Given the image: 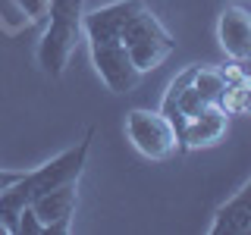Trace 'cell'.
Wrapping results in <instances>:
<instances>
[{"label":"cell","instance_id":"obj_13","mask_svg":"<svg viewBox=\"0 0 251 235\" xmlns=\"http://www.w3.org/2000/svg\"><path fill=\"white\" fill-rule=\"evenodd\" d=\"M16 3L25 10L31 19H38V16H47V0H16Z\"/></svg>","mask_w":251,"mask_h":235},{"label":"cell","instance_id":"obj_14","mask_svg":"<svg viewBox=\"0 0 251 235\" xmlns=\"http://www.w3.org/2000/svg\"><path fill=\"white\" fill-rule=\"evenodd\" d=\"M25 176V172H13V169H0V191H6V188H13L19 179Z\"/></svg>","mask_w":251,"mask_h":235},{"label":"cell","instance_id":"obj_5","mask_svg":"<svg viewBox=\"0 0 251 235\" xmlns=\"http://www.w3.org/2000/svg\"><path fill=\"white\" fill-rule=\"evenodd\" d=\"M91 57H94L98 75L104 78V85L116 94L135 88V82L141 78V69L135 66L129 47L123 41H91Z\"/></svg>","mask_w":251,"mask_h":235},{"label":"cell","instance_id":"obj_2","mask_svg":"<svg viewBox=\"0 0 251 235\" xmlns=\"http://www.w3.org/2000/svg\"><path fill=\"white\" fill-rule=\"evenodd\" d=\"M85 0H47V16H50V25H47L41 47H38V60L41 69L50 75H63L69 57H73L78 35H82V13Z\"/></svg>","mask_w":251,"mask_h":235},{"label":"cell","instance_id":"obj_4","mask_svg":"<svg viewBox=\"0 0 251 235\" xmlns=\"http://www.w3.org/2000/svg\"><path fill=\"white\" fill-rule=\"evenodd\" d=\"M126 132H129L132 144L151 160H167L182 147L173 122L163 113H151V110H132L126 119Z\"/></svg>","mask_w":251,"mask_h":235},{"label":"cell","instance_id":"obj_6","mask_svg":"<svg viewBox=\"0 0 251 235\" xmlns=\"http://www.w3.org/2000/svg\"><path fill=\"white\" fill-rule=\"evenodd\" d=\"M145 10L141 0H120V3L100 6L82 19V28L88 41H123V31L135 16Z\"/></svg>","mask_w":251,"mask_h":235},{"label":"cell","instance_id":"obj_9","mask_svg":"<svg viewBox=\"0 0 251 235\" xmlns=\"http://www.w3.org/2000/svg\"><path fill=\"white\" fill-rule=\"evenodd\" d=\"M223 132H226V110L220 104H207L198 116H192L185 122L179 141H182V147H204V144L220 141Z\"/></svg>","mask_w":251,"mask_h":235},{"label":"cell","instance_id":"obj_7","mask_svg":"<svg viewBox=\"0 0 251 235\" xmlns=\"http://www.w3.org/2000/svg\"><path fill=\"white\" fill-rule=\"evenodd\" d=\"M75 198H78L75 182H63V185L50 188V191L38 194V198L31 201L38 219L44 223V232H50V235L69 232V219L75 213Z\"/></svg>","mask_w":251,"mask_h":235},{"label":"cell","instance_id":"obj_1","mask_svg":"<svg viewBox=\"0 0 251 235\" xmlns=\"http://www.w3.org/2000/svg\"><path fill=\"white\" fill-rule=\"evenodd\" d=\"M88 147H91V135L85 141H78L75 147L63 151L60 157H53L50 163H44V166L25 172L13 188L0 191V219L10 226L13 235H16V219H19V213H22L25 204H31L38 194L50 191V188H57L63 182H75V179L82 176L85 160H88Z\"/></svg>","mask_w":251,"mask_h":235},{"label":"cell","instance_id":"obj_3","mask_svg":"<svg viewBox=\"0 0 251 235\" xmlns=\"http://www.w3.org/2000/svg\"><path fill=\"white\" fill-rule=\"evenodd\" d=\"M123 44L129 47L132 60H135V66L141 72H148V69H157L163 60L173 53V38L170 31L160 25V19L148 10H141L135 19L126 25L123 31Z\"/></svg>","mask_w":251,"mask_h":235},{"label":"cell","instance_id":"obj_10","mask_svg":"<svg viewBox=\"0 0 251 235\" xmlns=\"http://www.w3.org/2000/svg\"><path fill=\"white\" fill-rule=\"evenodd\" d=\"M214 232H251V207L232 198L223 210L217 213Z\"/></svg>","mask_w":251,"mask_h":235},{"label":"cell","instance_id":"obj_12","mask_svg":"<svg viewBox=\"0 0 251 235\" xmlns=\"http://www.w3.org/2000/svg\"><path fill=\"white\" fill-rule=\"evenodd\" d=\"M41 232H44V223L38 219L35 207L25 204V207H22V213H19V219H16V235H41Z\"/></svg>","mask_w":251,"mask_h":235},{"label":"cell","instance_id":"obj_11","mask_svg":"<svg viewBox=\"0 0 251 235\" xmlns=\"http://www.w3.org/2000/svg\"><path fill=\"white\" fill-rule=\"evenodd\" d=\"M220 107L235 110V113H251V82L248 78H242V88L229 85L226 94H223V100H220Z\"/></svg>","mask_w":251,"mask_h":235},{"label":"cell","instance_id":"obj_15","mask_svg":"<svg viewBox=\"0 0 251 235\" xmlns=\"http://www.w3.org/2000/svg\"><path fill=\"white\" fill-rule=\"evenodd\" d=\"M235 198H239L242 204H248V207H251V182H248L245 188H242V194H235Z\"/></svg>","mask_w":251,"mask_h":235},{"label":"cell","instance_id":"obj_8","mask_svg":"<svg viewBox=\"0 0 251 235\" xmlns=\"http://www.w3.org/2000/svg\"><path fill=\"white\" fill-rule=\"evenodd\" d=\"M220 47L226 50V57L248 63L251 60V13L242 6H226L220 13V25H217Z\"/></svg>","mask_w":251,"mask_h":235},{"label":"cell","instance_id":"obj_16","mask_svg":"<svg viewBox=\"0 0 251 235\" xmlns=\"http://www.w3.org/2000/svg\"><path fill=\"white\" fill-rule=\"evenodd\" d=\"M0 235H13V232H10V226H6L3 219H0Z\"/></svg>","mask_w":251,"mask_h":235}]
</instances>
